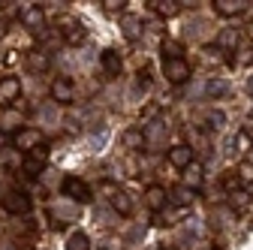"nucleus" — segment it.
Masks as SVG:
<instances>
[{
	"label": "nucleus",
	"instance_id": "f257e3e1",
	"mask_svg": "<svg viewBox=\"0 0 253 250\" xmlns=\"http://www.w3.org/2000/svg\"><path fill=\"white\" fill-rule=\"evenodd\" d=\"M60 193L67 196V199H73V202H82V205L93 199V190H90L82 178H76V175H67V178L60 181Z\"/></svg>",
	"mask_w": 253,
	"mask_h": 250
},
{
	"label": "nucleus",
	"instance_id": "f03ea898",
	"mask_svg": "<svg viewBox=\"0 0 253 250\" xmlns=\"http://www.w3.org/2000/svg\"><path fill=\"white\" fill-rule=\"evenodd\" d=\"M12 148L34 154L37 148H42V133H40V130H34V127H21V130H15V133H12Z\"/></svg>",
	"mask_w": 253,
	"mask_h": 250
},
{
	"label": "nucleus",
	"instance_id": "7ed1b4c3",
	"mask_svg": "<svg viewBox=\"0 0 253 250\" xmlns=\"http://www.w3.org/2000/svg\"><path fill=\"white\" fill-rule=\"evenodd\" d=\"M163 76H166L169 84H184V82H190V64L184 57L163 60Z\"/></svg>",
	"mask_w": 253,
	"mask_h": 250
},
{
	"label": "nucleus",
	"instance_id": "20e7f679",
	"mask_svg": "<svg viewBox=\"0 0 253 250\" xmlns=\"http://www.w3.org/2000/svg\"><path fill=\"white\" fill-rule=\"evenodd\" d=\"M0 205H3V211H9V214H27L30 211V196L24 190H6L3 199H0Z\"/></svg>",
	"mask_w": 253,
	"mask_h": 250
},
{
	"label": "nucleus",
	"instance_id": "39448f33",
	"mask_svg": "<svg viewBox=\"0 0 253 250\" xmlns=\"http://www.w3.org/2000/svg\"><path fill=\"white\" fill-rule=\"evenodd\" d=\"M57 27H60V37L67 40V42H73V45H79V42L84 40V27H82L73 15H60V18H57Z\"/></svg>",
	"mask_w": 253,
	"mask_h": 250
},
{
	"label": "nucleus",
	"instance_id": "423d86ee",
	"mask_svg": "<svg viewBox=\"0 0 253 250\" xmlns=\"http://www.w3.org/2000/svg\"><path fill=\"white\" fill-rule=\"evenodd\" d=\"M15 100H21V79L18 76H3L0 79V103L12 106Z\"/></svg>",
	"mask_w": 253,
	"mask_h": 250
},
{
	"label": "nucleus",
	"instance_id": "0eeeda50",
	"mask_svg": "<svg viewBox=\"0 0 253 250\" xmlns=\"http://www.w3.org/2000/svg\"><path fill=\"white\" fill-rule=\"evenodd\" d=\"M166 160L175 166V169H187L190 163H196V157H193V148H190V145H172L169 151H166Z\"/></svg>",
	"mask_w": 253,
	"mask_h": 250
},
{
	"label": "nucleus",
	"instance_id": "6e6552de",
	"mask_svg": "<svg viewBox=\"0 0 253 250\" xmlns=\"http://www.w3.org/2000/svg\"><path fill=\"white\" fill-rule=\"evenodd\" d=\"M145 205H148L151 211H163V208L169 205V193H166V187L151 184L148 190H145Z\"/></svg>",
	"mask_w": 253,
	"mask_h": 250
},
{
	"label": "nucleus",
	"instance_id": "1a4fd4ad",
	"mask_svg": "<svg viewBox=\"0 0 253 250\" xmlns=\"http://www.w3.org/2000/svg\"><path fill=\"white\" fill-rule=\"evenodd\" d=\"M247 9V0H214V12L223 18H235Z\"/></svg>",
	"mask_w": 253,
	"mask_h": 250
},
{
	"label": "nucleus",
	"instance_id": "9d476101",
	"mask_svg": "<svg viewBox=\"0 0 253 250\" xmlns=\"http://www.w3.org/2000/svg\"><path fill=\"white\" fill-rule=\"evenodd\" d=\"M48 93H51L54 103H70L73 100V82L70 79H54L51 87H48Z\"/></svg>",
	"mask_w": 253,
	"mask_h": 250
},
{
	"label": "nucleus",
	"instance_id": "9b49d317",
	"mask_svg": "<svg viewBox=\"0 0 253 250\" xmlns=\"http://www.w3.org/2000/svg\"><path fill=\"white\" fill-rule=\"evenodd\" d=\"M100 64H103V70H106V76H121V70H124V64H121V54L115 51V48H106L103 54H100Z\"/></svg>",
	"mask_w": 253,
	"mask_h": 250
},
{
	"label": "nucleus",
	"instance_id": "f8f14e48",
	"mask_svg": "<svg viewBox=\"0 0 253 250\" xmlns=\"http://www.w3.org/2000/svg\"><path fill=\"white\" fill-rule=\"evenodd\" d=\"M202 181H205V169H202L199 160H196V163H190V166L184 169V187H190V190H199Z\"/></svg>",
	"mask_w": 253,
	"mask_h": 250
},
{
	"label": "nucleus",
	"instance_id": "ddd939ff",
	"mask_svg": "<svg viewBox=\"0 0 253 250\" xmlns=\"http://www.w3.org/2000/svg\"><path fill=\"white\" fill-rule=\"evenodd\" d=\"M109 202H112V208H115L118 214H124V217L133 214V202L126 199V193H121V190H112V187H109Z\"/></svg>",
	"mask_w": 253,
	"mask_h": 250
},
{
	"label": "nucleus",
	"instance_id": "4468645a",
	"mask_svg": "<svg viewBox=\"0 0 253 250\" xmlns=\"http://www.w3.org/2000/svg\"><path fill=\"white\" fill-rule=\"evenodd\" d=\"M21 172H24V178H40L42 172H45V160H40V157H27L21 160Z\"/></svg>",
	"mask_w": 253,
	"mask_h": 250
},
{
	"label": "nucleus",
	"instance_id": "2eb2a0df",
	"mask_svg": "<svg viewBox=\"0 0 253 250\" xmlns=\"http://www.w3.org/2000/svg\"><path fill=\"white\" fill-rule=\"evenodd\" d=\"M45 21V12L40 9V6H24L21 9V24H27V27H40Z\"/></svg>",
	"mask_w": 253,
	"mask_h": 250
},
{
	"label": "nucleus",
	"instance_id": "dca6fc26",
	"mask_svg": "<svg viewBox=\"0 0 253 250\" xmlns=\"http://www.w3.org/2000/svg\"><path fill=\"white\" fill-rule=\"evenodd\" d=\"M67 250H90V238L84 232H73L67 238Z\"/></svg>",
	"mask_w": 253,
	"mask_h": 250
},
{
	"label": "nucleus",
	"instance_id": "f3484780",
	"mask_svg": "<svg viewBox=\"0 0 253 250\" xmlns=\"http://www.w3.org/2000/svg\"><path fill=\"white\" fill-rule=\"evenodd\" d=\"M169 202H175V205H190V202H193V190H190V187H178V190L169 193Z\"/></svg>",
	"mask_w": 253,
	"mask_h": 250
},
{
	"label": "nucleus",
	"instance_id": "a211bd4d",
	"mask_svg": "<svg viewBox=\"0 0 253 250\" xmlns=\"http://www.w3.org/2000/svg\"><path fill=\"white\" fill-rule=\"evenodd\" d=\"M157 12H160V15H175L178 9H181V3H178V0H154V3H151Z\"/></svg>",
	"mask_w": 253,
	"mask_h": 250
},
{
	"label": "nucleus",
	"instance_id": "6ab92c4d",
	"mask_svg": "<svg viewBox=\"0 0 253 250\" xmlns=\"http://www.w3.org/2000/svg\"><path fill=\"white\" fill-rule=\"evenodd\" d=\"M181 54H184V45L181 42H175V40H166L163 42V60H175Z\"/></svg>",
	"mask_w": 253,
	"mask_h": 250
},
{
	"label": "nucleus",
	"instance_id": "aec40b11",
	"mask_svg": "<svg viewBox=\"0 0 253 250\" xmlns=\"http://www.w3.org/2000/svg\"><path fill=\"white\" fill-rule=\"evenodd\" d=\"M124 142H126V148H142L145 145V130H126Z\"/></svg>",
	"mask_w": 253,
	"mask_h": 250
},
{
	"label": "nucleus",
	"instance_id": "412c9836",
	"mask_svg": "<svg viewBox=\"0 0 253 250\" xmlns=\"http://www.w3.org/2000/svg\"><path fill=\"white\" fill-rule=\"evenodd\" d=\"M27 64L40 73V70H45V67H48V57H45V54H40V51H34V54H27Z\"/></svg>",
	"mask_w": 253,
	"mask_h": 250
},
{
	"label": "nucleus",
	"instance_id": "4be33fe9",
	"mask_svg": "<svg viewBox=\"0 0 253 250\" xmlns=\"http://www.w3.org/2000/svg\"><path fill=\"white\" fill-rule=\"evenodd\" d=\"M238 175H241L244 184H250V181H253V166H250V163H241V166H238Z\"/></svg>",
	"mask_w": 253,
	"mask_h": 250
},
{
	"label": "nucleus",
	"instance_id": "5701e85b",
	"mask_svg": "<svg viewBox=\"0 0 253 250\" xmlns=\"http://www.w3.org/2000/svg\"><path fill=\"white\" fill-rule=\"evenodd\" d=\"M103 6H106L109 12H121L126 3H124V0H103Z\"/></svg>",
	"mask_w": 253,
	"mask_h": 250
},
{
	"label": "nucleus",
	"instance_id": "b1692460",
	"mask_svg": "<svg viewBox=\"0 0 253 250\" xmlns=\"http://www.w3.org/2000/svg\"><path fill=\"white\" fill-rule=\"evenodd\" d=\"M6 148H12V133L0 130V151H6Z\"/></svg>",
	"mask_w": 253,
	"mask_h": 250
},
{
	"label": "nucleus",
	"instance_id": "393cba45",
	"mask_svg": "<svg viewBox=\"0 0 253 250\" xmlns=\"http://www.w3.org/2000/svg\"><path fill=\"white\" fill-rule=\"evenodd\" d=\"M124 27H126V40H136V21H133V18H126Z\"/></svg>",
	"mask_w": 253,
	"mask_h": 250
},
{
	"label": "nucleus",
	"instance_id": "a878e982",
	"mask_svg": "<svg viewBox=\"0 0 253 250\" xmlns=\"http://www.w3.org/2000/svg\"><path fill=\"white\" fill-rule=\"evenodd\" d=\"M208 124H217V127H220V124H223V112H211L208 115Z\"/></svg>",
	"mask_w": 253,
	"mask_h": 250
},
{
	"label": "nucleus",
	"instance_id": "bb28decb",
	"mask_svg": "<svg viewBox=\"0 0 253 250\" xmlns=\"http://www.w3.org/2000/svg\"><path fill=\"white\" fill-rule=\"evenodd\" d=\"M223 90H226V84H223V82H217V84L211 82V87H208V93H223Z\"/></svg>",
	"mask_w": 253,
	"mask_h": 250
},
{
	"label": "nucleus",
	"instance_id": "cd10ccee",
	"mask_svg": "<svg viewBox=\"0 0 253 250\" xmlns=\"http://www.w3.org/2000/svg\"><path fill=\"white\" fill-rule=\"evenodd\" d=\"M247 90H250V93H253V76H250V79H247Z\"/></svg>",
	"mask_w": 253,
	"mask_h": 250
},
{
	"label": "nucleus",
	"instance_id": "c85d7f7f",
	"mask_svg": "<svg viewBox=\"0 0 253 250\" xmlns=\"http://www.w3.org/2000/svg\"><path fill=\"white\" fill-rule=\"evenodd\" d=\"M211 250H229V247H223V244H217V247H211Z\"/></svg>",
	"mask_w": 253,
	"mask_h": 250
},
{
	"label": "nucleus",
	"instance_id": "c756f323",
	"mask_svg": "<svg viewBox=\"0 0 253 250\" xmlns=\"http://www.w3.org/2000/svg\"><path fill=\"white\" fill-rule=\"evenodd\" d=\"M163 250H166V247H163Z\"/></svg>",
	"mask_w": 253,
	"mask_h": 250
}]
</instances>
